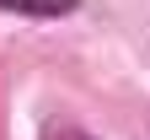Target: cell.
Returning a JSON list of instances; mask_svg holds the SVG:
<instances>
[{"label": "cell", "mask_w": 150, "mask_h": 140, "mask_svg": "<svg viewBox=\"0 0 150 140\" xmlns=\"http://www.w3.org/2000/svg\"><path fill=\"white\" fill-rule=\"evenodd\" d=\"M81 0H0V11L11 16H70Z\"/></svg>", "instance_id": "6da1fadb"}]
</instances>
